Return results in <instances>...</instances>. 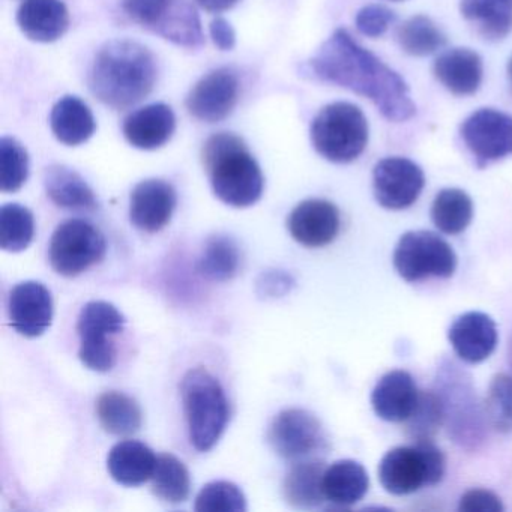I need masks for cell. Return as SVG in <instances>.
<instances>
[{"instance_id": "obj_1", "label": "cell", "mask_w": 512, "mask_h": 512, "mask_svg": "<svg viewBox=\"0 0 512 512\" xmlns=\"http://www.w3.org/2000/svg\"><path fill=\"white\" fill-rule=\"evenodd\" d=\"M308 71L322 82L368 98L388 121L400 124L416 115L410 89L400 74L359 46L346 29H337L308 61Z\"/></svg>"}, {"instance_id": "obj_2", "label": "cell", "mask_w": 512, "mask_h": 512, "mask_svg": "<svg viewBox=\"0 0 512 512\" xmlns=\"http://www.w3.org/2000/svg\"><path fill=\"white\" fill-rule=\"evenodd\" d=\"M157 77V62L149 49L136 41L113 40L95 56L89 88L101 103L124 110L145 100Z\"/></svg>"}, {"instance_id": "obj_3", "label": "cell", "mask_w": 512, "mask_h": 512, "mask_svg": "<svg viewBox=\"0 0 512 512\" xmlns=\"http://www.w3.org/2000/svg\"><path fill=\"white\" fill-rule=\"evenodd\" d=\"M202 161L212 191L221 202L233 208H248L259 202L265 178L241 137L230 133L209 137Z\"/></svg>"}, {"instance_id": "obj_4", "label": "cell", "mask_w": 512, "mask_h": 512, "mask_svg": "<svg viewBox=\"0 0 512 512\" xmlns=\"http://www.w3.org/2000/svg\"><path fill=\"white\" fill-rule=\"evenodd\" d=\"M436 394L452 442L466 451L481 448L487 439L488 422L470 374L454 361L443 359L437 368Z\"/></svg>"}, {"instance_id": "obj_5", "label": "cell", "mask_w": 512, "mask_h": 512, "mask_svg": "<svg viewBox=\"0 0 512 512\" xmlns=\"http://www.w3.org/2000/svg\"><path fill=\"white\" fill-rule=\"evenodd\" d=\"M181 397L191 445L197 451H209L229 422V401L223 386L206 368H191L182 377Z\"/></svg>"}, {"instance_id": "obj_6", "label": "cell", "mask_w": 512, "mask_h": 512, "mask_svg": "<svg viewBox=\"0 0 512 512\" xmlns=\"http://www.w3.org/2000/svg\"><path fill=\"white\" fill-rule=\"evenodd\" d=\"M311 143L331 163H352L367 148V118L355 104H329L311 124Z\"/></svg>"}, {"instance_id": "obj_7", "label": "cell", "mask_w": 512, "mask_h": 512, "mask_svg": "<svg viewBox=\"0 0 512 512\" xmlns=\"http://www.w3.org/2000/svg\"><path fill=\"white\" fill-rule=\"evenodd\" d=\"M133 22L185 49L205 44L199 14L190 0H122Z\"/></svg>"}, {"instance_id": "obj_8", "label": "cell", "mask_w": 512, "mask_h": 512, "mask_svg": "<svg viewBox=\"0 0 512 512\" xmlns=\"http://www.w3.org/2000/svg\"><path fill=\"white\" fill-rule=\"evenodd\" d=\"M394 268L409 283L425 278H451L457 269V254L436 233L407 232L395 247Z\"/></svg>"}, {"instance_id": "obj_9", "label": "cell", "mask_w": 512, "mask_h": 512, "mask_svg": "<svg viewBox=\"0 0 512 512\" xmlns=\"http://www.w3.org/2000/svg\"><path fill=\"white\" fill-rule=\"evenodd\" d=\"M124 314L104 301L88 302L80 311L77 332L80 337L79 358L89 370L107 373L116 364L115 343L112 335L124 331Z\"/></svg>"}, {"instance_id": "obj_10", "label": "cell", "mask_w": 512, "mask_h": 512, "mask_svg": "<svg viewBox=\"0 0 512 512\" xmlns=\"http://www.w3.org/2000/svg\"><path fill=\"white\" fill-rule=\"evenodd\" d=\"M103 233L85 220H67L59 224L50 241L52 268L64 277H77L97 265L106 256Z\"/></svg>"}, {"instance_id": "obj_11", "label": "cell", "mask_w": 512, "mask_h": 512, "mask_svg": "<svg viewBox=\"0 0 512 512\" xmlns=\"http://www.w3.org/2000/svg\"><path fill=\"white\" fill-rule=\"evenodd\" d=\"M274 451L284 460L316 458L328 448L322 422L304 409H286L278 413L268 431Z\"/></svg>"}, {"instance_id": "obj_12", "label": "cell", "mask_w": 512, "mask_h": 512, "mask_svg": "<svg viewBox=\"0 0 512 512\" xmlns=\"http://www.w3.org/2000/svg\"><path fill=\"white\" fill-rule=\"evenodd\" d=\"M461 139L478 167L512 155V116L496 109H479L460 128Z\"/></svg>"}, {"instance_id": "obj_13", "label": "cell", "mask_w": 512, "mask_h": 512, "mask_svg": "<svg viewBox=\"0 0 512 512\" xmlns=\"http://www.w3.org/2000/svg\"><path fill=\"white\" fill-rule=\"evenodd\" d=\"M421 167L407 158L389 157L373 170V191L377 203L391 211L410 208L424 190Z\"/></svg>"}, {"instance_id": "obj_14", "label": "cell", "mask_w": 512, "mask_h": 512, "mask_svg": "<svg viewBox=\"0 0 512 512\" xmlns=\"http://www.w3.org/2000/svg\"><path fill=\"white\" fill-rule=\"evenodd\" d=\"M238 98V77L229 68H220L196 83L188 94L185 106L197 121L217 124L233 112Z\"/></svg>"}, {"instance_id": "obj_15", "label": "cell", "mask_w": 512, "mask_h": 512, "mask_svg": "<svg viewBox=\"0 0 512 512\" xmlns=\"http://www.w3.org/2000/svg\"><path fill=\"white\" fill-rule=\"evenodd\" d=\"M8 316L11 326L23 337H40L52 325V293L37 281L17 284L8 299Z\"/></svg>"}, {"instance_id": "obj_16", "label": "cell", "mask_w": 512, "mask_h": 512, "mask_svg": "<svg viewBox=\"0 0 512 512\" xmlns=\"http://www.w3.org/2000/svg\"><path fill=\"white\" fill-rule=\"evenodd\" d=\"M178 196L163 179H148L136 185L130 197V220L146 233H157L167 226L175 212Z\"/></svg>"}, {"instance_id": "obj_17", "label": "cell", "mask_w": 512, "mask_h": 512, "mask_svg": "<svg viewBox=\"0 0 512 512\" xmlns=\"http://www.w3.org/2000/svg\"><path fill=\"white\" fill-rule=\"evenodd\" d=\"M287 227L292 238L304 247H325L340 232V212L326 200H305L293 209Z\"/></svg>"}, {"instance_id": "obj_18", "label": "cell", "mask_w": 512, "mask_h": 512, "mask_svg": "<svg viewBox=\"0 0 512 512\" xmlns=\"http://www.w3.org/2000/svg\"><path fill=\"white\" fill-rule=\"evenodd\" d=\"M454 352L469 364H478L490 358L496 349L497 326L488 314L469 311L454 320L448 331Z\"/></svg>"}, {"instance_id": "obj_19", "label": "cell", "mask_w": 512, "mask_h": 512, "mask_svg": "<svg viewBox=\"0 0 512 512\" xmlns=\"http://www.w3.org/2000/svg\"><path fill=\"white\" fill-rule=\"evenodd\" d=\"M379 479L395 496L415 493L427 485V469L418 446H398L386 452L379 464Z\"/></svg>"}, {"instance_id": "obj_20", "label": "cell", "mask_w": 512, "mask_h": 512, "mask_svg": "<svg viewBox=\"0 0 512 512\" xmlns=\"http://www.w3.org/2000/svg\"><path fill=\"white\" fill-rule=\"evenodd\" d=\"M418 398L413 377L407 371L392 370L380 377L374 386L371 406L383 421L404 422L415 410Z\"/></svg>"}, {"instance_id": "obj_21", "label": "cell", "mask_w": 512, "mask_h": 512, "mask_svg": "<svg viewBox=\"0 0 512 512\" xmlns=\"http://www.w3.org/2000/svg\"><path fill=\"white\" fill-rule=\"evenodd\" d=\"M176 118L167 104H151L131 113L124 121L125 139L136 149L155 151L163 148L175 133Z\"/></svg>"}, {"instance_id": "obj_22", "label": "cell", "mask_w": 512, "mask_h": 512, "mask_svg": "<svg viewBox=\"0 0 512 512\" xmlns=\"http://www.w3.org/2000/svg\"><path fill=\"white\" fill-rule=\"evenodd\" d=\"M434 77L446 91L457 97H469L478 91L482 83V59L470 49H451L434 61Z\"/></svg>"}, {"instance_id": "obj_23", "label": "cell", "mask_w": 512, "mask_h": 512, "mask_svg": "<svg viewBox=\"0 0 512 512\" xmlns=\"http://www.w3.org/2000/svg\"><path fill=\"white\" fill-rule=\"evenodd\" d=\"M17 23L29 40L53 43L68 31L70 13L62 0H25L17 13Z\"/></svg>"}, {"instance_id": "obj_24", "label": "cell", "mask_w": 512, "mask_h": 512, "mask_svg": "<svg viewBox=\"0 0 512 512\" xmlns=\"http://www.w3.org/2000/svg\"><path fill=\"white\" fill-rule=\"evenodd\" d=\"M158 457L139 440H124L110 449L107 469L118 484L139 487L154 475Z\"/></svg>"}, {"instance_id": "obj_25", "label": "cell", "mask_w": 512, "mask_h": 512, "mask_svg": "<svg viewBox=\"0 0 512 512\" xmlns=\"http://www.w3.org/2000/svg\"><path fill=\"white\" fill-rule=\"evenodd\" d=\"M322 487L328 502L346 508L364 499L370 487V478L358 461L340 460L326 467Z\"/></svg>"}, {"instance_id": "obj_26", "label": "cell", "mask_w": 512, "mask_h": 512, "mask_svg": "<svg viewBox=\"0 0 512 512\" xmlns=\"http://www.w3.org/2000/svg\"><path fill=\"white\" fill-rule=\"evenodd\" d=\"M47 196L59 208L68 211H94L97 197L85 179L65 166H50L44 173Z\"/></svg>"}, {"instance_id": "obj_27", "label": "cell", "mask_w": 512, "mask_h": 512, "mask_svg": "<svg viewBox=\"0 0 512 512\" xmlns=\"http://www.w3.org/2000/svg\"><path fill=\"white\" fill-rule=\"evenodd\" d=\"M326 467L320 458L296 461L284 479L287 503L296 509H313L325 502L323 473Z\"/></svg>"}, {"instance_id": "obj_28", "label": "cell", "mask_w": 512, "mask_h": 512, "mask_svg": "<svg viewBox=\"0 0 512 512\" xmlns=\"http://www.w3.org/2000/svg\"><path fill=\"white\" fill-rule=\"evenodd\" d=\"M50 127L59 142L67 146H79L88 142L97 130L91 109L80 98H61L50 115Z\"/></svg>"}, {"instance_id": "obj_29", "label": "cell", "mask_w": 512, "mask_h": 512, "mask_svg": "<svg viewBox=\"0 0 512 512\" xmlns=\"http://www.w3.org/2000/svg\"><path fill=\"white\" fill-rule=\"evenodd\" d=\"M460 13L484 40L500 41L512 32V0H461Z\"/></svg>"}, {"instance_id": "obj_30", "label": "cell", "mask_w": 512, "mask_h": 512, "mask_svg": "<svg viewBox=\"0 0 512 512\" xmlns=\"http://www.w3.org/2000/svg\"><path fill=\"white\" fill-rule=\"evenodd\" d=\"M101 427L115 436H131L142 427L143 413L136 400L118 391L106 392L97 401Z\"/></svg>"}, {"instance_id": "obj_31", "label": "cell", "mask_w": 512, "mask_h": 512, "mask_svg": "<svg viewBox=\"0 0 512 512\" xmlns=\"http://www.w3.org/2000/svg\"><path fill=\"white\" fill-rule=\"evenodd\" d=\"M473 218V202L469 194L458 188L440 191L431 205L434 226L446 235H458L469 227Z\"/></svg>"}, {"instance_id": "obj_32", "label": "cell", "mask_w": 512, "mask_h": 512, "mask_svg": "<svg viewBox=\"0 0 512 512\" xmlns=\"http://www.w3.org/2000/svg\"><path fill=\"white\" fill-rule=\"evenodd\" d=\"M241 266V251L230 236H211L206 241L197 269L211 281H227L238 274Z\"/></svg>"}, {"instance_id": "obj_33", "label": "cell", "mask_w": 512, "mask_h": 512, "mask_svg": "<svg viewBox=\"0 0 512 512\" xmlns=\"http://www.w3.org/2000/svg\"><path fill=\"white\" fill-rule=\"evenodd\" d=\"M151 481L152 493L164 502L182 503L190 497V472L173 454H163L158 457Z\"/></svg>"}, {"instance_id": "obj_34", "label": "cell", "mask_w": 512, "mask_h": 512, "mask_svg": "<svg viewBox=\"0 0 512 512\" xmlns=\"http://www.w3.org/2000/svg\"><path fill=\"white\" fill-rule=\"evenodd\" d=\"M397 41L407 55L422 58L442 49L446 37L430 17L415 16L397 29Z\"/></svg>"}, {"instance_id": "obj_35", "label": "cell", "mask_w": 512, "mask_h": 512, "mask_svg": "<svg viewBox=\"0 0 512 512\" xmlns=\"http://www.w3.org/2000/svg\"><path fill=\"white\" fill-rule=\"evenodd\" d=\"M34 214L25 206L8 203L0 209V247L10 253L26 250L34 241Z\"/></svg>"}, {"instance_id": "obj_36", "label": "cell", "mask_w": 512, "mask_h": 512, "mask_svg": "<svg viewBox=\"0 0 512 512\" xmlns=\"http://www.w3.org/2000/svg\"><path fill=\"white\" fill-rule=\"evenodd\" d=\"M488 425L499 433L512 431V377L499 373L491 379L484 404Z\"/></svg>"}, {"instance_id": "obj_37", "label": "cell", "mask_w": 512, "mask_h": 512, "mask_svg": "<svg viewBox=\"0 0 512 512\" xmlns=\"http://www.w3.org/2000/svg\"><path fill=\"white\" fill-rule=\"evenodd\" d=\"M29 157L17 140H0V188L4 193H16L28 181Z\"/></svg>"}, {"instance_id": "obj_38", "label": "cell", "mask_w": 512, "mask_h": 512, "mask_svg": "<svg viewBox=\"0 0 512 512\" xmlns=\"http://www.w3.org/2000/svg\"><path fill=\"white\" fill-rule=\"evenodd\" d=\"M406 422V434L413 442L433 439L443 424L442 404L436 391L419 392L418 404Z\"/></svg>"}, {"instance_id": "obj_39", "label": "cell", "mask_w": 512, "mask_h": 512, "mask_svg": "<svg viewBox=\"0 0 512 512\" xmlns=\"http://www.w3.org/2000/svg\"><path fill=\"white\" fill-rule=\"evenodd\" d=\"M194 509L199 512H245L247 499L233 482L214 481L202 488Z\"/></svg>"}, {"instance_id": "obj_40", "label": "cell", "mask_w": 512, "mask_h": 512, "mask_svg": "<svg viewBox=\"0 0 512 512\" xmlns=\"http://www.w3.org/2000/svg\"><path fill=\"white\" fill-rule=\"evenodd\" d=\"M397 14L383 5H368L356 14V29L368 38H379L394 25Z\"/></svg>"}, {"instance_id": "obj_41", "label": "cell", "mask_w": 512, "mask_h": 512, "mask_svg": "<svg viewBox=\"0 0 512 512\" xmlns=\"http://www.w3.org/2000/svg\"><path fill=\"white\" fill-rule=\"evenodd\" d=\"M458 511L461 512H502L503 505L499 496L490 490L473 488L461 496Z\"/></svg>"}, {"instance_id": "obj_42", "label": "cell", "mask_w": 512, "mask_h": 512, "mask_svg": "<svg viewBox=\"0 0 512 512\" xmlns=\"http://www.w3.org/2000/svg\"><path fill=\"white\" fill-rule=\"evenodd\" d=\"M292 275L283 271L263 272L257 280V293L265 298H281L292 289Z\"/></svg>"}, {"instance_id": "obj_43", "label": "cell", "mask_w": 512, "mask_h": 512, "mask_svg": "<svg viewBox=\"0 0 512 512\" xmlns=\"http://www.w3.org/2000/svg\"><path fill=\"white\" fill-rule=\"evenodd\" d=\"M424 458L425 469H427V485H436L442 481L445 475V457L442 451L434 445L431 440H422L415 442Z\"/></svg>"}, {"instance_id": "obj_44", "label": "cell", "mask_w": 512, "mask_h": 512, "mask_svg": "<svg viewBox=\"0 0 512 512\" xmlns=\"http://www.w3.org/2000/svg\"><path fill=\"white\" fill-rule=\"evenodd\" d=\"M209 32H211V38L215 46L223 50V52L232 50L233 47H235V31H233L232 25H230L227 20L218 17V19H215L214 22L211 23V26H209Z\"/></svg>"}, {"instance_id": "obj_45", "label": "cell", "mask_w": 512, "mask_h": 512, "mask_svg": "<svg viewBox=\"0 0 512 512\" xmlns=\"http://www.w3.org/2000/svg\"><path fill=\"white\" fill-rule=\"evenodd\" d=\"M197 5L209 13H223L235 7L239 0H196Z\"/></svg>"}, {"instance_id": "obj_46", "label": "cell", "mask_w": 512, "mask_h": 512, "mask_svg": "<svg viewBox=\"0 0 512 512\" xmlns=\"http://www.w3.org/2000/svg\"><path fill=\"white\" fill-rule=\"evenodd\" d=\"M508 361L509 365L512 367V334L511 337H509V343H508Z\"/></svg>"}, {"instance_id": "obj_47", "label": "cell", "mask_w": 512, "mask_h": 512, "mask_svg": "<svg viewBox=\"0 0 512 512\" xmlns=\"http://www.w3.org/2000/svg\"><path fill=\"white\" fill-rule=\"evenodd\" d=\"M508 77H509V80H511V83H512V58L509 59V62H508Z\"/></svg>"}, {"instance_id": "obj_48", "label": "cell", "mask_w": 512, "mask_h": 512, "mask_svg": "<svg viewBox=\"0 0 512 512\" xmlns=\"http://www.w3.org/2000/svg\"><path fill=\"white\" fill-rule=\"evenodd\" d=\"M394 2H400V0H394Z\"/></svg>"}]
</instances>
